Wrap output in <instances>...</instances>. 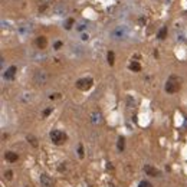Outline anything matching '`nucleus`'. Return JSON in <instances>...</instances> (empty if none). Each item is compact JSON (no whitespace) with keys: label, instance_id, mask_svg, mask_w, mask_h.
<instances>
[{"label":"nucleus","instance_id":"obj_1","mask_svg":"<svg viewBox=\"0 0 187 187\" xmlns=\"http://www.w3.org/2000/svg\"><path fill=\"white\" fill-rule=\"evenodd\" d=\"M180 86H181V79L174 75H171L165 82V91L169 94H176L180 89Z\"/></svg>","mask_w":187,"mask_h":187},{"label":"nucleus","instance_id":"obj_2","mask_svg":"<svg viewBox=\"0 0 187 187\" xmlns=\"http://www.w3.org/2000/svg\"><path fill=\"white\" fill-rule=\"evenodd\" d=\"M50 140H52V143H53V144L61 145V144L65 143V140H66V134L62 133L61 129H53V131L50 133Z\"/></svg>","mask_w":187,"mask_h":187},{"label":"nucleus","instance_id":"obj_3","mask_svg":"<svg viewBox=\"0 0 187 187\" xmlns=\"http://www.w3.org/2000/svg\"><path fill=\"white\" fill-rule=\"evenodd\" d=\"M33 82H35L36 85H45L48 82V73L45 71H42V69L36 71L35 75H33Z\"/></svg>","mask_w":187,"mask_h":187},{"label":"nucleus","instance_id":"obj_4","mask_svg":"<svg viewBox=\"0 0 187 187\" xmlns=\"http://www.w3.org/2000/svg\"><path fill=\"white\" fill-rule=\"evenodd\" d=\"M92 84H94L92 78H82V79H79L78 82H76V86H78L79 89H82V91H85V89L91 88Z\"/></svg>","mask_w":187,"mask_h":187},{"label":"nucleus","instance_id":"obj_5","mask_svg":"<svg viewBox=\"0 0 187 187\" xmlns=\"http://www.w3.org/2000/svg\"><path fill=\"white\" fill-rule=\"evenodd\" d=\"M91 122L95 124V125L102 124V114L99 111H94L92 114H91Z\"/></svg>","mask_w":187,"mask_h":187},{"label":"nucleus","instance_id":"obj_6","mask_svg":"<svg viewBox=\"0 0 187 187\" xmlns=\"http://www.w3.org/2000/svg\"><path fill=\"white\" fill-rule=\"evenodd\" d=\"M40 183H42V187H53V180L48 174H42L40 176Z\"/></svg>","mask_w":187,"mask_h":187},{"label":"nucleus","instance_id":"obj_7","mask_svg":"<svg viewBox=\"0 0 187 187\" xmlns=\"http://www.w3.org/2000/svg\"><path fill=\"white\" fill-rule=\"evenodd\" d=\"M144 171H145L147 176H151V177H157V176H160V171H158L157 169H154V167L150 165V164L144 165Z\"/></svg>","mask_w":187,"mask_h":187},{"label":"nucleus","instance_id":"obj_8","mask_svg":"<svg viewBox=\"0 0 187 187\" xmlns=\"http://www.w3.org/2000/svg\"><path fill=\"white\" fill-rule=\"evenodd\" d=\"M53 12L58 16H63V14L66 13V6L65 5H58V6H55L53 7Z\"/></svg>","mask_w":187,"mask_h":187},{"label":"nucleus","instance_id":"obj_9","mask_svg":"<svg viewBox=\"0 0 187 187\" xmlns=\"http://www.w3.org/2000/svg\"><path fill=\"white\" fill-rule=\"evenodd\" d=\"M14 75H16V66H10L7 71L5 72V78L6 79H13L14 78Z\"/></svg>","mask_w":187,"mask_h":187},{"label":"nucleus","instance_id":"obj_10","mask_svg":"<svg viewBox=\"0 0 187 187\" xmlns=\"http://www.w3.org/2000/svg\"><path fill=\"white\" fill-rule=\"evenodd\" d=\"M6 160L10 161V163H14V161L17 160V154H16V153H12V151H7L6 153Z\"/></svg>","mask_w":187,"mask_h":187},{"label":"nucleus","instance_id":"obj_11","mask_svg":"<svg viewBox=\"0 0 187 187\" xmlns=\"http://www.w3.org/2000/svg\"><path fill=\"white\" fill-rule=\"evenodd\" d=\"M124 35H125V29H124V27H118V29H115L114 33H112L114 38H122Z\"/></svg>","mask_w":187,"mask_h":187},{"label":"nucleus","instance_id":"obj_12","mask_svg":"<svg viewBox=\"0 0 187 187\" xmlns=\"http://www.w3.org/2000/svg\"><path fill=\"white\" fill-rule=\"evenodd\" d=\"M36 45H38V48H39V49H43L45 46H46V38H43V36L38 38V40H36Z\"/></svg>","mask_w":187,"mask_h":187},{"label":"nucleus","instance_id":"obj_13","mask_svg":"<svg viewBox=\"0 0 187 187\" xmlns=\"http://www.w3.org/2000/svg\"><path fill=\"white\" fill-rule=\"evenodd\" d=\"M117 147H118V150L120 151H122L124 150V147H125V143H124V138L121 137V138H118V143H117Z\"/></svg>","mask_w":187,"mask_h":187},{"label":"nucleus","instance_id":"obj_14","mask_svg":"<svg viewBox=\"0 0 187 187\" xmlns=\"http://www.w3.org/2000/svg\"><path fill=\"white\" fill-rule=\"evenodd\" d=\"M165 35H167V27H161L160 29V32H158V39H164L165 38Z\"/></svg>","mask_w":187,"mask_h":187},{"label":"nucleus","instance_id":"obj_15","mask_svg":"<svg viewBox=\"0 0 187 187\" xmlns=\"http://www.w3.org/2000/svg\"><path fill=\"white\" fill-rule=\"evenodd\" d=\"M129 69H131V71L138 72L140 69H141V66H140V63H138V62H133L131 65H129Z\"/></svg>","mask_w":187,"mask_h":187},{"label":"nucleus","instance_id":"obj_16","mask_svg":"<svg viewBox=\"0 0 187 187\" xmlns=\"http://www.w3.org/2000/svg\"><path fill=\"white\" fill-rule=\"evenodd\" d=\"M27 141H29V143H32V145L38 147V140H36L33 135H27Z\"/></svg>","mask_w":187,"mask_h":187},{"label":"nucleus","instance_id":"obj_17","mask_svg":"<svg viewBox=\"0 0 187 187\" xmlns=\"http://www.w3.org/2000/svg\"><path fill=\"white\" fill-rule=\"evenodd\" d=\"M108 63L114 65V52H108Z\"/></svg>","mask_w":187,"mask_h":187},{"label":"nucleus","instance_id":"obj_18","mask_svg":"<svg viewBox=\"0 0 187 187\" xmlns=\"http://www.w3.org/2000/svg\"><path fill=\"white\" fill-rule=\"evenodd\" d=\"M138 187H153V184L150 181H141L138 184Z\"/></svg>","mask_w":187,"mask_h":187},{"label":"nucleus","instance_id":"obj_19","mask_svg":"<svg viewBox=\"0 0 187 187\" xmlns=\"http://www.w3.org/2000/svg\"><path fill=\"white\" fill-rule=\"evenodd\" d=\"M78 154H79V157H84V148H82L81 144H79V147H78Z\"/></svg>","mask_w":187,"mask_h":187},{"label":"nucleus","instance_id":"obj_20","mask_svg":"<svg viewBox=\"0 0 187 187\" xmlns=\"http://www.w3.org/2000/svg\"><path fill=\"white\" fill-rule=\"evenodd\" d=\"M72 23H73V19H69V20H68V23H66V29H71V26H72Z\"/></svg>","mask_w":187,"mask_h":187},{"label":"nucleus","instance_id":"obj_21","mask_svg":"<svg viewBox=\"0 0 187 187\" xmlns=\"http://www.w3.org/2000/svg\"><path fill=\"white\" fill-rule=\"evenodd\" d=\"M12 174H13L12 171H6V173H5V177H6V178H9V180H10V178H12Z\"/></svg>","mask_w":187,"mask_h":187},{"label":"nucleus","instance_id":"obj_22","mask_svg":"<svg viewBox=\"0 0 187 187\" xmlns=\"http://www.w3.org/2000/svg\"><path fill=\"white\" fill-rule=\"evenodd\" d=\"M85 27H86V26H85V23H81L79 26H78V30H79V32H82V30L85 29Z\"/></svg>","mask_w":187,"mask_h":187},{"label":"nucleus","instance_id":"obj_23","mask_svg":"<svg viewBox=\"0 0 187 187\" xmlns=\"http://www.w3.org/2000/svg\"><path fill=\"white\" fill-rule=\"evenodd\" d=\"M61 46H62V43H61V42H56V43H55V48H56V49H59Z\"/></svg>","mask_w":187,"mask_h":187},{"label":"nucleus","instance_id":"obj_24","mask_svg":"<svg viewBox=\"0 0 187 187\" xmlns=\"http://www.w3.org/2000/svg\"><path fill=\"white\" fill-rule=\"evenodd\" d=\"M50 111H52L50 108H49V109H46V111H45V115H49V114H50Z\"/></svg>","mask_w":187,"mask_h":187},{"label":"nucleus","instance_id":"obj_25","mask_svg":"<svg viewBox=\"0 0 187 187\" xmlns=\"http://www.w3.org/2000/svg\"><path fill=\"white\" fill-rule=\"evenodd\" d=\"M82 40H88V35H82Z\"/></svg>","mask_w":187,"mask_h":187},{"label":"nucleus","instance_id":"obj_26","mask_svg":"<svg viewBox=\"0 0 187 187\" xmlns=\"http://www.w3.org/2000/svg\"><path fill=\"white\" fill-rule=\"evenodd\" d=\"M46 2H50V0H46Z\"/></svg>","mask_w":187,"mask_h":187}]
</instances>
